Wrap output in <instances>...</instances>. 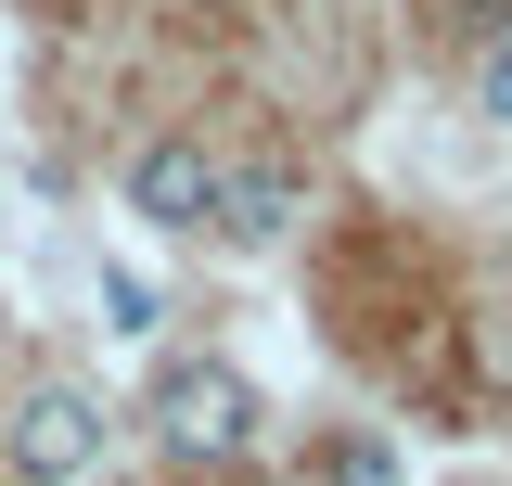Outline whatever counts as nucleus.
Wrapping results in <instances>:
<instances>
[{"label": "nucleus", "mask_w": 512, "mask_h": 486, "mask_svg": "<svg viewBox=\"0 0 512 486\" xmlns=\"http://www.w3.org/2000/svg\"><path fill=\"white\" fill-rule=\"evenodd\" d=\"M154 448L180 461V474H231L256 448V384L231 359H180V371H154Z\"/></svg>", "instance_id": "1"}, {"label": "nucleus", "mask_w": 512, "mask_h": 486, "mask_svg": "<svg viewBox=\"0 0 512 486\" xmlns=\"http://www.w3.org/2000/svg\"><path fill=\"white\" fill-rule=\"evenodd\" d=\"M103 397L90 384H39V397H13V423H0V461L26 486H77V474H103Z\"/></svg>", "instance_id": "2"}, {"label": "nucleus", "mask_w": 512, "mask_h": 486, "mask_svg": "<svg viewBox=\"0 0 512 486\" xmlns=\"http://www.w3.org/2000/svg\"><path fill=\"white\" fill-rule=\"evenodd\" d=\"M218 180H231V167H218L205 141H180V128L128 154V205H141L154 231H205V218H218Z\"/></svg>", "instance_id": "3"}, {"label": "nucleus", "mask_w": 512, "mask_h": 486, "mask_svg": "<svg viewBox=\"0 0 512 486\" xmlns=\"http://www.w3.org/2000/svg\"><path fill=\"white\" fill-rule=\"evenodd\" d=\"M218 231L244 243V256H269V243L295 231V180H282V167H231V180H218Z\"/></svg>", "instance_id": "4"}, {"label": "nucleus", "mask_w": 512, "mask_h": 486, "mask_svg": "<svg viewBox=\"0 0 512 486\" xmlns=\"http://www.w3.org/2000/svg\"><path fill=\"white\" fill-rule=\"evenodd\" d=\"M320 486H397V461H384L372 435H333L320 448Z\"/></svg>", "instance_id": "5"}, {"label": "nucleus", "mask_w": 512, "mask_h": 486, "mask_svg": "<svg viewBox=\"0 0 512 486\" xmlns=\"http://www.w3.org/2000/svg\"><path fill=\"white\" fill-rule=\"evenodd\" d=\"M103 307H116V333H141V320H154V295H141V269H103Z\"/></svg>", "instance_id": "6"}, {"label": "nucleus", "mask_w": 512, "mask_h": 486, "mask_svg": "<svg viewBox=\"0 0 512 486\" xmlns=\"http://www.w3.org/2000/svg\"><path fill=\"white\" fill-rule=\"evenodd\" d=\"M474 103H487V116L512 128V39H500V52H487V64H474Z\"/></svg>", "instance_id": "7"}]
</instances>
